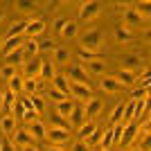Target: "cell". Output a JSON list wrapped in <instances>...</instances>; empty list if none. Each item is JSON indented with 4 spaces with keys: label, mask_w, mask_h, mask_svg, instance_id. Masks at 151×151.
<instances>
[{
    "label": "cell",
    "mask_w": 151,
    "mask_h": 151,
    "mask_svg": "<svg viewBox=\"0 0 151 151\" xmlns=\"http://www.w3.org/2000/svg\"><path fill=\"white\" fill-rule=\"evenodd\" d=\"M95 129H97V124H95L93 120L83 122V124L79 126V129H77V133H79V140H81V142H86V140H88L90 135H93V133H95Z\"/></svg>",
    "instance_id": "cell-22"
},
{
    "label": "cell",
    "mask_w": 151,
    "mask_h": 151,
    "mask_svg": "<svg viewBox=\"0 0 151 151\" xmlns=\"http://www.w3.org/2000/svg\"><path fill=\"white\" fill-rule=\"evenodd\" d=\"M47 151H63V149H61V147H54V145H50V147H47Z\"/></svg>",
    "instance_id": "cell-48"
},
{
    "label": "cell",
    "mask_w": 151,
    "mask_h": 151,
    "mask_svg": "<svg viewBox=\"0 0 151 151\" xmlns=\"http://www.w3.org/2000/svg\"><path fill=\"white\" fill-rule=\"evenodd\" d=\"M83 70H86V72H93V75H97V77H101V75H106L108 63L99 57V59H95V61H88L86 65H83Z\"/></svg>",
    "instance_id": "cell-13"
},
{
    "label": "cell",
    "mask_w": 151,
    "mask_h": 151,
    "mask_svg": "<svg viewBox=\"0 0 151 151\" xmlns=\"http://www.w3.org/2000/svg\"><path fill=\"white\" fill-rule=\"evenodd\" d=\"M124 104H126V101H120V104L115 106L113 115H111V124H120V120H122V113H124Z\"/></svg>",
    "instance_id": "cell-37"
},
{
    "label": "cell",
    "mask_w": 151,
    "mask_h": 151,
    "mask_svg": "<svg viewBox=\"0 0 151 151\" xmlns=\"http://www.w3.org/2000/svg\"><path fill=\"white\" fill-rule=\"evenodd\" d=\"M101 14V2H97V0H90V2H81L79 5V20L81 23H88V20L97 18Z\"/></svg>",
    "instance_id": "cell-2"
},
{
    "label": "cell",
    "mask_w": 151,
    "mask_h": 151,
    "mask_svg": "<svg viewBox=\"0 0 151 151\" xmlns=\"http://www.w3.org/2000/svg\"><path fill=\"white\" fill-rule=\"evenodd\" d=\"M135 135H138V124H135V122H133V124H126L124 131H122L120 145H122V147H131L133 140H135Z\"/></svg>",
    "instance_id": "cell-18"
},
{
    "label": "cell",
    "mask_w": 151,
    "mask_h": 151,
    "mask_svg": "<svg viewBox=\"0 0 151 151\" xmlns=\"http://www.w3.org/2000/svg\"><path fill=\"white\" fill-rule=\"evenodd\" d=\"M2 18H5V12H2V9H0V20H2Z\"/></svg>",
    "instance_id": "cell-49"
},
{
    "label": "cell",
    "mask_w": 151,
    "mask_h": 151,
    "mask_svg": "<svg viewBox=\"0 0 151 151\" xmlns=\"http://www.w3.org/2000/svg\"><path fill=\"white\" fill-rule=\"evenodd\" d=\"M131 151H140V147H135V149H131Z\"/></svg>",
    "instance_id": "cell-51"
},
{
    "label": "cell",
    "mask_w": 151,
    "mask_h": 151,
    "mask_svg": "<svg viewBox=\"0 0 151 151\" xmlns=\"http://www.w3.org/2000/svg\"><path fill=\"white\" fill-rule=\"evenodd\" d=\"M70 97L72 99H90V86L70 81Z\"/></svg>",
    "instance_id": "cell-15"
},
{
    "label": "cell",
    "mask_w": 151,
    "mask_h": 151,
    "mask_svg": "<svg viewBox=\"0 0 151 151\" xmlns=\"http://www.w3.org/2000/svg\"><path fill=\"white\" fill-rule=\"evenodd\" d=\"M68 81H75V83H83V86H90V77L88 72L83 70L81 63H72L68 70V77H65Z\"/></svg>",
    "instance_id": "cell-3"
},
{
    "label": "cell",
    "mask_w": 151,
    "mask_h": 151,
    "mask_svg": "<svg viewBox=\"0 0 151 151\" xmlns=\"http://www.w3.org/2000/svg\"><path fill=\"white\" fill-rule=\"evenodd\" d=\"M0 43H2V38H0Z\"/></svg>",
    "instance_id": "cell-53"
},
{
    "label": "cell",
    "mask_w": 151,
    "mask_h": 151,
    "mask_svg": "<svg viewBox=\"0 0 151 151\" xmlns=\"http://www.w3.org/2000/svg\"><path fill=\"white\" fill-rule=\"evenodd\" d=\"M5 63H9V65H14V68H18V65H23L25 63V54H23V47L16 52H12V54H7L5 57Z\"/></svg>",
    "instance_id": "cell-28"
},
{
    "label": "cell",
    "mask_w": 151,
    "mask_h": 151,
    "mask_svg": "<svg viewBox=\"0 0 151 151\" xmlns=\"http://www.w3.org/2000/svg\"><path fill=\"white\" fill-rule=\"evenodd\" d=\"M142 63H145L142 54H124V57H122V70L135 72L138 68H142Z\"/></svg>",
    "instance_id": "cell-9"
},
{
    "label": "cell",
    "mask_w": 151,
    "mask_h": 151,
    "mask_svg": "<svg viewBox=\"0 0 151 151\" xmlns=\"http://www.w3.org/2000/svg\"><path fill=\"white\" fill-rule=\"evenodd\" d=\"M45 29H47V27H45V23L41 18L29 20V23H27V29H25V36L27 38H36V41H38V36H41Z\"/></svg>",
    "instance_id": "cell-11"
},
{
    "label": "cell",
    "mask_w": 151,
    "mask_h": 151,
    "mask_svg": "<svg viewBox=\"0 0 151 151\" xmlns=\"http://www.w3.org/2000/svg\"><path fill=\"white\" fill-rule=\"evenodd\" d=\"M86 122V113H83V104H75L72 106V111H70L68 115V124L72 126V129H79V126Z\"/></svg>",
    "instance_id": "cell-8"
},
{
    "label": "cell",
    "mask_w": 151,
    "mask_h": 151,
    "mask_svg": "<svg viewBox=\"0 0 151 151\" xmlns=\"http://www.w3.org/2000/svg\"><path fill=\"white\" fill-rule=\"evenodd\" d=\"M41 63H43L41 57L27 59V61L23 63V79H38V75H41Z\"/></svg>",
    "instance_id": "cell-4"
},
{
    "label": "cell",
    "mask_w": 151,
    "mask_h": 151,
    "mask_svg": "<svg viewBox=\"0 0 151 151\" xmlns=\"http://www.w3.org/2000/svg\"><path fill=\"white\" fill-rule=\"evenodd\" d=\"M115 41H117V43L120 45H124V43H131L133 41V34H131V29H124V27H117V29H115Z\"/></svg>",
    "instance_id": "cell-31"
},
{
    "label": "cell",
    "mask_w": 151,
    "mask_h": 151,
    "mask_svg": "<svg viewBox=\"0 0 151 151\" xmlns=\"http://www.w3.org/2000/svg\"><path fill=\"white\" fill-rule=\"evenodd\" d=\"M101 135H104V129H99V126H97V129H95V133H93V135H90L88 140H86V145H88V149H93L95 145H99Z\"/></svg>",
    "instance_id": "cell-35"
},
{
    "label": "cell",
    "mask_w": 151,
    "mask_h": 151,
    "mask_svg": "<svg viewBox=\"0 0 151 151\" xmlns=\"http://www.w3.org/2000/svg\"><path fill=\"white\" fill-rule=\"evenodd\" d=\"M14 75H16V68H14V65H9V63H5V65H2V70H0V77L9 81Z\"/></svg>",
    "instance_id": "cell-40"
},
{
    "label": "cell",
    "mask_w": 151,
    "mask_h": 151,
    "mask_svg": "<svg viewBox=\"0 0 151 151\" xmlns=\"http://www.w3.org/2000/svg\"><path fill=\"white\" fill-rule=\"evenodd\" d=\"M59 34H61L63 38H75L77 34H79V23H77V20H68V23H65V27H63Z\"/></svg>",
    "instance_id": "cell-29"
},
{
    "label": "cell",
    "mask_w": 151,
    "mask_h": 151,
    "mask_svg": "<svg viewBox=\"0 0 151 151\" xmlns=\"http://www.w3.org/2000/svg\"><path fill=\"white\" fill-rule=\"evenodd\" d=\"M29 101H32V111H36L38 115L43 113L45 101H43V97H41V95H32V97H29Z\"/></svg>",
    "instance_id": "cell-33"
},
{
    "label": "cell",
    "mask_w": 151,
    "mask_h": 151,
    "mask_svg": "<svg viewBox=\"0 0 151 151\" xmlns=\"http://www.w3.org/2000/svg\"><path fill=\"white\" fill-rule=\"evenodd\" d=\"M115 79L120 81L122 88H124V86H133V83H135V72H131V70H120V72L115 75Z\"/></svg>",
    "instance_id": "cell-27"
},
{
    "label": "cell",
    "mask_w": 151,
    "mask_h": 151,
    "mask_svg": "<svg viewBox=\"0 0 151 151\" xmlns=\"http://www.w3.org/2000/svg\"><path fill=\"white\" fill-rule=\"evenodd\" d=\"M79 59H81V65L83 63H88V61H95V59H99V54L97 52H90V50H79Z\"/></svg>",
    "instance_id": "cell-36"
},
{
    "label": "cell",
    "mask_w": 151,
    "mask_h": 151,
    "mask_svg": "<svg viewBox=\"0 0 151 151\" xmlns=\"http://www.w3.org/2000/svg\"><path fill=\"white\" fill-rule=\"evenodd\" d=\"M65 23H68V18H63V16H57V18L52 20V29H54V32H61L63 27H65Z\"/></svg>",
    "instance_id": "cell-42"
},
{
    "label": "cell",
    "mask_w": 151,
    "mask_h": 151,
    "mask_svg": "<svg viewBox=\"0 0 151 151\" xmlns=\"http://www.w3.org/2000/svg\"><path fill=\"white\" fill-rule=\"evenodd\" d=\"M27 23L29 20H16V23H12L9 25V29L5 32V38H16V36H23L25 34V29H27Z\"/></svg>",
    "instance_id": "cell-19"
},
{
    "label": "cell",
    "mask_w": 151,
    "mask_h": 151,
    "mask_svg": "<svg viewBox=\"0 0 151 151\" xmlns=\"http://www.w3.org/2000/svg\"><path fill=\"white\" fill-rule=\"evenodd\" d=\"M50 126L52 129H65V131H70V124L63 120V117H59V115H54V117L50 120Z\"/></svg>",
    "instance_id": "cell-38"
},
{
    "label": "cell",
    "mask_w": 151,
    "mask_h": 151,
    "mask_svg": "<svg viewBox=\"0 0 151 151\" xmlns=\"http://www.w3.org/2000/svg\"><path fill=\"white\" fill-rule=\"evenodd\" d=\"M9 140L14 142L16 149H23V147H27V145H34V140H32V135L27 133L25 126H23V129H16V131L9 135Z\"/></svg>",
    "instance_id": "cell-6"
},
{
    "label": "cell",
    "mask_w": 151,
    "mask_h": 151,
    "mask_svg": "<svg viewBox=\"0 0 151 151\" xmlns=\"http://www.w3.org/2000/svg\"><path fill=\"white\" fill-rule=\"evenodd\" d=\"M23 120H25L27 124H32V122H36V120H38V113H36V111H25Z\"/></svg>",
    "instance_id": "cell-44"
},
{
    "label": "cell",
    "mask_w": 151,
    "mask_h": 151,
    "mask_svg": "<svg viewBox=\"0 0 151 151\" xmlns=\"http://www.w3.org/2000/svg\"><path fill=\"white\" fill-rule=\"evenodd\" d=\"M99 88L104 90V93H120L122 90V86H120V81L115 79V77H101V81H99Z\"/></svg>",
    "instance_id": "cell-20"
},
{
    "label": "cell",
    "mask_w": 151,
    "mask_h": 151,
    "mask_svg": "<svg viewBox=\"0 0 151 151\" xmlns=\"http://www.w3.org/2000/svg\"><path fill=\"white\" fill-rule=\"evenodd\" d=\"M38 83H41V79H23V90L27 93V97L38 95Z\"/></svg>",
    "instance_id": "cell-32"
},
{
    "label": "cell",
    "mask_w": 151,
    "mask_h": 151,
    "mask_svg": "<svg viewBox=\"0 0 151 151\" xmlns=\"http://www.w3.org/2000/svg\"><path fill=\"white\" fill-rule=\"evenodd\" d=\"M23 43H25V38H23V36L5 38V41H2V47H0V54H2V57H7V54H12V52L20 50V47H23Z\"/></svg>",
    "instance_id": "cell-10"
},
{
    "label": "cell",
    "mask_w": 151,
    "mask_h": 151,
    "mask_svg": "<svg viewBox=\"0 0 151 151\" xmlns=\"http://www.w3.org/2000/svg\"><path fill=\"white\" fill-rule=\"evenodd\" d=\"M7 83H9V93H12V95H16V97H18V95L23 93V75H18V72H16V75H14Z\"/></svg>",
    "instance_id": "cell-30"
},
{
    "label": "cell",
    "mask_w": 151,
    "mask_h": 151,
    "mask_svg": "<svg viewBox=\"0 0 151 151\" xmlns=\"http://www.w3.org/2000/svg\"><path fill=\"white\" fill-rule=\"evenodd\" d=\"M14 9L20 14H34V9H38L36 2H32V0H16L14 2Z\"/></svg>",
    "instance_id": "cell-26"
},
{
    "label": "cell",
    "mask_w": 151,
    "mask_h": 151,
    "mask_svg": "<svg viewBox=\"0 0 151 151\" xmlns=\"http://www.w3.org/2000/svg\"><path fill=\"white\" fill-rule=\"evenodd\" d=\"M122 14H124V25H122L124 29H131V27H138L140 23H142V16H140V14L135 12V9H131V7H126V9H124Z\"/></svg>",
    "instance_id": "cell-12"
},
{
    "label": "cell",
    "mask_w": 151,
    "mask_h": 151,
    "mask_svg": "<svg viewBox=\"0 0 151 151\" xmlns=\"http://www.w3.org/2000/svg\"><path fill=\"white\" fill-rule=\"evenodd\" d=\"M135 7H138L135 12H138L140 16H142V18H149V9H151V5H149V2H147V0H145V2H138V5H135Z\"/></svg>",
    "instance_id": "cell-41"
},
{
    "label": "cell",
    "mask_w": 151,
    "mask_h": 151,
    "mask_svg": "<svg viewBox=\"0 0 151 151\" xmlns=\"http://www.w3.org/2000/svg\"><path fill=\"white\" fill-rule=\"evenodd\" d=\"M23 54H25V61L38 57V41L36 38H27L25 43H23Z\"/></svg>",
    "instance_id": "cell-21"
},
{
    "label": "cell",
    "mask_w": 151,
    "mask_h": 151,
    "mask_svg": "<svg viewBox=\"0 0 151 151\" xmlns=\"http://www.w3.org/2000/svg\"><path fill=\"white\" fill-rule=\"evenodd\" d=\"M52 88H57L61 95H65V97H68V95H70V81H68L63 75H57L54 79H52Z\"/></svg>",
    "instance_id": "cell-23"
},
{
    "label": "cell",
    "mask_w": 151,
    "mask_h": 151,
    "mask_svg": "<svg viewBox=\"0 0 151 151\" xmlns=\"http://www.w3.org/2000/svg\"><path fill=\"white\" fill-rule=\"evenodd\" d=\"M54 77H57V70H54V63L50 61V59H47V61H43L41 63V75H38V79H54Z\"/></svg>",
    "instance_id": "cell-25"
},
{
    "label": "cell",
    "mask_w": 151,
    "mask_h": 151,
    "mask_svg": "<svg viewBox=\"0 0 151 151\" xmlns=\"http://www.w3.org/2000/svg\"><path fill=\"white\" fill-rule=\"evenodd\" d=\"M12 115L16 117V120H23V115H25V106L20 104V99L16 97V101L12 104Z\"/></svg>",
    "instance_id": "cell-34"
},
{
    "label": "cell",
    "mask_w": 151,
    "mask_h": 151,
    "mask_svg": "<svg viewBox=\"0 0 151 151\" xmlns=\"http://www.w3.org/2000/svg\"><path fill=\"white\" fill-rule=\"evenodd\" d=\"M0 108H2V90H0Z\"/></svg>",
    "instance_id": "cell-50"
},
{
    "label": "cell",
    "mask_w": 151,
    "mask_h": 151,
    "mask_svg": "<svg viewBox=\"0 0 151 151\" xmlns=\"http://www.w3.org/2000/svg\"><path fill=\"white\" fill-rule=\"evenodd\" d=\"M70 151H90V149H88V145H86V142H81V140H77L75 145L70 147Z\"/></svg>",
    "instance_id": "cell-45"
},
{
    "label": "cell",
    "mask_w": 151,
    "mask_h": 151,
    "mask_svg": "<svg viewBox=\"0 0 151 151\" xmlns=\"http://www.w3.org/2000/svg\"><path fill=\"white\" fill-rule=\"evenodd\" d=\"M50 61L54 63V68H57V65H65V63H70V50H68V47H61V45L54 47Z\"/></svg>",
    "instance_id": "cell-14"
},
{
    "label": "cell",
    "mask_w": 151,
    "mask_h": 151,
    "mask_svg": "<svg viewBox=\"0 0 151 151\" xmlns=\"http://www.w3.org/2000/svg\"><path fill=\"white\" fill-rule=\"evenodd\" d=\"M54 41L52 38H45V41H38V52H54Z\"/></svg>",
    "instance_id": "cell-39"
},
{
    "label": "cell",
    "mask_w": 151,
    "mask_h": 151,
    "mask_svg": "<svg viewBox=\"0 0 151 151\" xmlns=\"http://www.w3.org/2000/svg\"><path fill=\"white\" fill-rule=\"evenodd\" d=\"M20 151H41V149H38L36 145H27V147H23Z\"/></svg>",
    "instance_id": "cell-47"
},
{
    "label": "cell",
    "mask_w": 151,
    "mask_h": 151,
    "mask_svg": "<svg viewBox=\"0 0 151 151\" xmlns=\"http://www.w3.org/2000/svg\"><path fill=\"white\" fill-rule=\"evenodd\" d=\"M45 138L50 140V145L61 147L63 142H68V140H70V131H65V129H52V126H47Z\"/></svg>",
    "instance_id": "cell-5"
},
{
    "label": "cell",
    "mask_w": 151,
    "mask_h": 151,
    "mask_svg": "<svg viewBox=\"0 0 151 151\" xmlns=\"http://www.w3.org/2000/svg\"><path fill=\"white\" fill-rule=\"evenodd\" d=\"M25 129H27V133L32 135V140H43V138H45V133H47V126H45L41 120L32 122V124H27Z\"/></svg>",
    "instance_id": "cell-16"
},
{
    "label": "cell",
    "mask_w": 151,
    "mask_h": 151,
    "mask_svg": "<svg viewBox=\"0 0 151 151\" xmlns=\"http://www.w3.org/2000/svg\"><path fill=\"white\" fill-rule=\"evenodd\" d=\"M47 95H50V97H52L54 101H61V99H65V95H61L57 88H50V93H47Z\"/></svg>",
    "instance_id": "cell-46"
},
{
    "label": "cell",
    "mask_w": 151,
    "mask_h": 151,
    "mask_svg": "<svg viewBox=\"0 0 151 151\" xmlns=\"http://www.w3.org/2000/svg\"><path fill=\"white\" fill-rule=\"evenodd\" d=\"M101 41H104V32L97 29V27H90L86 34L81 36V45L83 50H90V52H97L99 54V47H101Z\"/></svg>",
    "instance_id": "cell-1"
},
{
    "label": "cell",
    "mask_w": 151,
    "mask_h": 151,
    "mask_svg": "<svg viewBox=\"0 0 151 151\" xmlns=\"http://www.w3.org/2000/svg\"><path fill=\"white\" fill-rule=\"evenodd\" d=\"M0 129H2V135H5V138H9V135L18 129V126H16V117H14L12 113L2 115V117H0Z\"/></svg>",
    "instance_id": "cell-17"
},
{
    "label": "cell",
    "mask_w": 151,
    "mask_h": 151,
    "mask_svg": "<svg viewBox=\"0 0 151 151\" xmlns=\"http://www.w3.org/2000/svg\"><path fill=\"white\" fill-rule=\"evenodd\" d=\"M72 106H75V101H72V99H61V101H57V115L68 122V115H70V111H72Z\"/></svg>",
    "instance_id": "cell-24"
},
{
    "label": "cell",
    "mask_w": 151,
    "mask_h": 151,
    "mask_svg": "<svg viewBox=\"0 0 151 151\" xmlns=\"http://www.w3.org/2000/svg\"><path fill=\"white\" fill-rule=\"evenodd\" d=\"M101 108H104V104H101V99H97V97H90L86 104H83V113H86V122L88 120H95L97 115L101 113Z\"/></svg>",
    "instance_id": "cell-7"
},
{
    "label": "cell",
    "mask_w": 151,
    "mask_h": 151,
    "mask_svg": "<svg viewBox=\"0 0 151 151\" xmlns=\"http://www.w3.org/2000/svg\"><path fill=\"white\" fill-rule=\"evenodd\" d=\"M0 151H16V147H14V142L9 138H2L0 140Z\"/></svg>",
    "instance_id": "cell-43"
},
{
    "label": "cell",
    "mask_w": 151,
    "mask_h": 151,
    "mask_svg": "<svg viewBox=\"0 0 151 151\" xmlns=\"http://www.w3.org/2000/svg\"><path fill=\"white\" fill-rule=\"evenodd\" d=\"M90 151H99V149H90Z\"/></svg>",
    "instance_id": "cell-52"
}]
</instances>
